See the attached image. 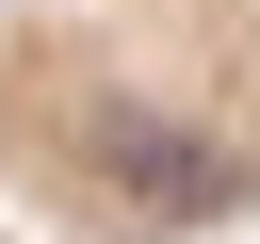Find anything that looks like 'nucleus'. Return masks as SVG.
Here are the masks:
<instances>
[{
  "label": "nucleus",
  "instance_id": "nucleus-2",
  "mask_svg": "<svg viewBox=\"0 0 260 244\" xmlns=\"http://www.w3.org/2000/svg\"><path fill=\"white\" fill-rule=\"evenodd\" d=\"M0 244H32V228H16V211H0Z\"/></svg>",
  "mask_w": 260,
  "mask_h": 244
},
{
  "label": "nucleus",
  "instance_id": "nucleus-1",
  "mask_svg": "<svg viewBox=\"0 0 260 244\" xmlns=\"http://www.w3.org/2000/svg\"><path fill=\"white\" fill-rule=\"evenodd\" d=\"M0 211L32 244L260 228V0H0Z\"/></svg>",
  "mask_w": 260,
  "mask_h": 244
}]
</instances>
